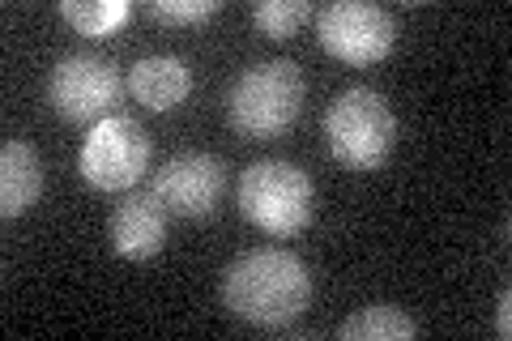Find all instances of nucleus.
<instances>
[{
    "instance_id": "obj_6",
    "label": "nucleus",
    "mask_w": 512,
    "mask_h": 341,
    "mask_svg": "<svg viewBox=\"0 0 512 341\" xmlns=\"http://www.w3.org/2000/svg\"><path fill=\"white\" fill-rule=\"evenodd\" d=\"M316 39L342 64H380L397 43V22L389 9L367 5V0H338L320 9Z\"/></svg>"
},
{
    "instance_id": "obj_16",
    "label": "nucleus",
    "mask_w": 512,
    "mask_h": 341,
    "mask_svg": "<svg viewBox=\"0 0 512 341\" xmlns=\"http://www.w3.org/2000/svg\"><path fill=\"white\" fill-rule=\"evenodd\" d=\"M495 333L512 337V295H508V290L500 295V303H495Z\"/></svg>"
},
{
    "instance_id": "obj_9",
    "label": "nucleus",
    "mask_w": 512,
    "mask_h": 341,
    "mask_svg": "<svg viewBox=\"0 0 512 341\" xmlns=\"http://www.w3.org/2000/svg\"><path fill=\"white\" fill-rule=\"evenodd\" d=\"M107 239L116 256L124 261H150L167 239V205L150 192H128V197L111 209L107 222Z\"/></svg>"
},
{
    "instance_id": "obj_5",
    "label": "nucleus",
    "mask_w": 512,
    "mask_h": 341,
    "mask_svg": "<svg viewBox=\"0 0 512 341\" xmlns=\"http://www.w3.org/2000/svg\"><path fill=\"white\" fill-rule=\"evenodd\" d=\"M77 167H82V180L94 184L99 192H120L133 188L150 167V137L133 116H107L90 128V137L82 141V154H77Z\"/></svg>"
},
{
    "instance_id": "obj_15",
    "label": "nucleus",
    "mask_w": 512,
    "mask_h": 341,
    "mask_svg": "<svg viewBox=\"0 0 512 341\" xmlns=\"http://www.w3.org/2000/svg\"><path fill=\"white\" fill-rule=\"evenodd\" d=\"M218 9V0H154L150 13L158 22H205Z\"/></svg>"
},
{
    "instance_id": "obj_2",
    "label": "nucleus",
    "mask_w": 512,
    "mask_h": 341,
    "mask_svg": "<svg viewBox=\"0 0 512 341\" xmlns=\"http://www.w3.org/2000/svg\"><path fill=\"white\" fill-rule=\"evenodd\" d=\"M303 111V73L295 60H265L235 77L227 116L239 137H282Z\"/></svg>"
},
{
    "instance_id": "obj_7",
    "label": "nucleus",
    "mask_w": 512,
    "mask_h": 341,
    "mask_svg": "<svg viewBox=\"0 0 512 341\" xmlns=\"http://www.w3.org/2000/svg\"><path fill=\"white\" fill-rule=\"evenodd\" d=\"M120 73L103 56H64L47 77V103L73 124H99L120 107Z\"/></svg>"
},
{
    "instance_id": "obj_11",
    "label": "nucleus",
    "mask_w": 512,
    "mask_h": 341,
    "mask_svg": "<svg viewBox=\"0 0 512 341\" xmlns=\"http://www.w3.org/2000/svg\"><path fill=\"white\" fill-rule=\"evenodd\" d=\"M43 197V158L30 141H5L0 150V214L22 218Z\"/></svg>"
},
{
    "instance_id": "obj_8",
    "label": "nucleus",
    "mask_w": 512,
    "mask_h": 341,
    "mask_svg": "<svg viewBox=\"0 0 512 341\" xmlns=\"http://www.w3.org/2000/svg\"><path fill=\"white\" fill-rule=\"evenodd\" d=\"M222 188H227V167H222V158L205 150L171 154L154 171V197L180 218L214 214V205L222 201Z\"/></svg>"
},
{
    "instance_id": "obj_12",
    "label": "nucleus",
    "mask_w": 512,
    "mask_h": 341,
    "mask_svg": "<svg viewBox=\"0 0 512 341\" xmlns=\"http://www.w3.org/2000/svg\"><path fill=\"white\" fill-rule=\"evenodd\" d=\"M414 333H419V324L402 307H389V303H372L338 324L342 341H410Z\"/></svg>"
},
{
    "instance_id": "obj_13",
    "label": "nucleus",
    "mask_w": 512,
    "mask_h": 341,
    "mask_svg": "<svg viewBox=\"0 0 512 341\" xmlns=\"http://www.w3.org/2000/svg\"><path fill=\"white\" fill-rule=\"evenodd\" d=\"M64 22H69L77 35L86 39H107L133 18V5L128 0H64L60 5Z\"/></svg>"
},
{
    "instance_id": "obj_4",
    "label": "nucleus",
    "mask_w": 512,
    "mask_h": 341,
    "mask_svg": "<svg viewBox=\"0 0 512 341\" xmlns=\"http://www.w3.org/2000/svg\"><path fill=\"white\" fill-rule=\"evenodd\" d=\"M325 137L338 162L350 171H376L397 145V116L384 94L350 86L325 111Z\"/></svg>"
},
{
    "instance_id": "obj_14",
    "label": "nucleus",
    "mask_w": 512,
    "mask_h": 341,
    "mask_svg": "<svg viewBox=\"0 0 512 341\" xmlns=\"http://www.w3.org/2000/svg\"><path fill=\"white\" fill-rule=\"evenodd\" d=\"M312 18V0H261L252 5V26L269 39H291Z\"/></svg>"
},
{
    "instance_id": "obj_3",
    "label": "nucleus",
    "mask_w": 512,
    "mask_h": 341,
    "mask_svg": "<svg viewBox=\"0 0 512 341\" xmlns=\"http://www.w3.org/2000/svg\"><path fill=\"white\" fill-rule=\"evenodd\" d=\"M239 214L256 231L291 239L312 222V180L286 158H261L239 175Z\"/></svg>"
},
{
    "instance_id": "obj_1",
    "label": "nucleus",
    "mask_w": 512,
    "mask_h": 341,
    "mask_svg": "<svg viewBox=\"0 0 512 341\" xmlns=\"http://www.w3.org/2000/svg\"><path fill=\"white\" fill-rule=\"evenodd\" d=\"M312 278L303 261L286 248H256L235 256L222 273V303L239 320L261 329H286L291 320L308 312Z\"/></svg>"
},
{
    "instance_id": "obj_10",
    "label": "nucleus",
    "mask_w": 512,
    "mask_h": 341,
    "mask_svg": "<svg viewBox=\"0 0 512 341\" xmlns=\"http://www.w3.org/2000/svg\"><path fill=\"white\" fill-rule=\"evenodd\" d=\"M192 90V73L180 56H141L128 73V94L150 107V111H171L188 99Z\"/></svg>"
}]
</instances>
